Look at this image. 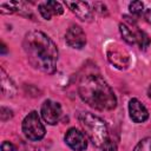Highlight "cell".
Listing matches in <instances>:
<instances>
[{
    "label": "cell",
    "instance_id": "obj_11",
    "mask_svg": "<svg viewBox=\"0 0 151 151\" xmlns=\"http://www.w3.org/2000/svg\"><path fill=\"white\" fill-rule=\"evenodd\" d=\"M1 92L5 97L11 98L14 97L17 93V86L13 83V80L7 76L4 68H1Z\"/></svg>",
    "mask_w": 151,
    "mask_h": 151
},
{
    "label": "cell",
    "instance_id": "obj_19",
    "mask_svg": "<svg viewBox=\"0 0 151 151\" xmlns=\"http://www.w3.org/2000/svg\"><path fill=\"white\" fill-rule=\"evenodd\" d=\"M0 118L2 122H7L8 119L13 118V111L8 107H5V106H1L0 109Z\"/></svg>",
    "mask_w": 151,
    "mask_h": 151
},
{
    "label": "cell",
    "instance_id": "obj_7",
    "mask_svg": "<svg viewBox=\"0 0 151 151\" xmlns=\"http://www.w3.org/2000/svg\"><path fill=\"white\" fill-rule=\"evenodd\" d=\"M66 44L74 50H81L86 45V34L78 25H71L65 33Z\"/></svg>",
    "mask_w": 151,
    "mask_h": 151
},
{
    "label": "cell",
    "instance_id": "obj_10",
    "mask_svg": "<svg viewBox=\"0 0 151 151\" xmlns=\"http://www.w3.org/2000/svg\"><path fill=\"white\" fill-rule=\"evenodd\" d=\"M129 114L132 122L134 123H144L149 119V111L145 105L139 101L137 98H132L129 101Z\"/></svg>",
    "mask_w": 151,
    "mask_h": 151
},
{
    "label": "cell",
    "instance_id": "obj_22",
    "mask_svg": "<svg viewBox=\"0 0 151 151\" xmlns=\"http://www.w3.org/2000/svg\"><path fill=\"white\" fill-rule=\"evenodd\" d=\"M1 151H15V146L11 142L4 140L1 144Z\"/></svg>",
    "mask_w": 151,
    "mask_h": 151
},
{
    "label": "cell",
    "instance_id": "obj_21",
    "mask_svg": "<svg viewBox=\"0 0 151 151\" xmlns=\"http://www.w3.org/2000/svg\"><path fill=\"white\" fill-rule=\"evenodd\" d=\"M103 151H117V145L113 140H111L110 138L105 142V144L101 146Z\"/></svg>",
    "mask_w": 151,
    "mask_h": 151
},
{
    "label": "cell",
    "instance_id": "obj_16",
    "mask_svg": "<svg viewBox=\"0 0 151 151\" xmlns=\"http://www.w3.org/2000/svg\"><path fill=\"white\" fill-rule=\"evenodd\" d=\"M129 11L133 15H142L145 9H144V4L142 1H132L129 5Z\"/></svg>",
    "mask_w": 151,
    "mask_h": 151
},
{
    "label": "cell",
    "instance_id": "obj_9",
    "mask_svg": "<svg viewBox=\"0 0 151 151\" xmlns=\"http://www.w3.org/2000/svg\"><path fill=\"white\" fill-rule=\"evenodd\" d=\"M65 5L81 21H91L92 20L93 9L90 7L88 2H85V1H65Z\"/></svg>",
    "mask_w": 151,
    "mask_h": 151
},
{
    "label": "cell",
    "instance_id": "obj_20",
    "mask_svg": "<svg viewBox=\"0 0 151 151\" xmlns=\"http://www.w3.org/2000/svg\"><path fill=\"white\" fill-rule=\"evenodd\" d=\"M92 6H93V11L98 12L99 14H101V15L107 14V7L104 2H93Z\"/></svg>",
    "mask_w": 151,
    "mask_h": 151
},
{
    "label": "cell",
    "instance_id": "obj_2",
    "mask_svg": "<svg viewBox=\"0 0 151 151\" xmlns=\"http://www.w3.org/2000/svg\"><path fill=\"white\" fill-rule=\"evenodd\" d=\"M78 93L83 101L99 111H110L117 106V97L107 81L96 73H88L80 78Z\"/></svg>",
    "mask_w": 151,
    "mask_h": 151
},
{
    "label": "cell",
    "instance_id": "obj_13",
    "mask_svg": "<svg viewBox=\"0 0 151 151\" xmlns=\"http://www.w3.org/2000/svg\"><path fill=\"white\" fill-rule=\"evenodd\" d=\"M119 32L122 38L124 39L125 42H127L129 45H134L136 44V37H134V32L125 24H119Z\"/></svg>",
    "mask_w": 151,
    "mask_h": 151
},
{
    "label": "cell",
    "instance_id": "obj_25",
    "mask_svg": "<svg viewBox=\"0 0 151 151\" xmlns=\"http://www.w3.org/2000/svg\"><path fill=\"white\" fill-rule=\"evenodd\" d=\"M147 96H149V98L151 99V84H150V86H149V90H147Z\"/></svg>",
    "mask_w": 151,
    "mask_h": 151
},
{
    "label": "cell",
    "instance_id": "obj_5",
    "mask_svg": "<svg viewBox=\"0 0 151 151\" xmlns=\"http://www.w3.org/2000/svg\"><path fill=\"white\" fill-rule=\"evenodd\" d=\"M106 55H107V60L118 70H126L130 66L129 52L118 45L110 46L106 51Z\"/></svg>",
    "mask_w": 151,
    "mask_h": 151
},
{
    "label": "cell",
    "instance_id": "obj_1",
    "mask_svg": "<svg viewBox=\"0 0 151 151\" xmlns=\"http://www.w3.org/2000/svg\"><path fill=\"white\" fill-rule=\"evenodd\" d=\"M22 47L28 63L37 70L53 74L57 71L59 51L54 41L44 32L33 29L25 34Z\"/></svg>",
    "mask_w": 151,
    "mask_h": 151
},
{
    "label": "cell",
    "instance_id": "obj_3",
    "mask_svg": "<svg viewBox=\"0 0 151 151\" xmlns=\"http://www.w3.org/2000/svg\"><path fill=\"white\" fill-rule=\"evenodd\" d=\"M78 119L90 142L94 146L101 147L109 139V130L106 123L100 117L91 112H81Z\"/></svg>",
    "mask_w": 151,
    "mask_h": 151
},
{
    "label": "cell",
    "instance_id": "obj_24",
    "mask_svg": "<svg viewBox=\"0 0 151 151\" xmlns=\"http://www.w3.org/2000/svg\"><path fill=\"white\" fill-rule=\"evenodd\" d=\"M1 53H2V54H5V53H6V46H5V44H4V42L1 44Z\"/></svg>",
    "mask_w": 151,
    "mask_h": 151
},
{
    "label": "cell",
    "instance_id": "obj_17",
    "mask_svg": "<svg viewBox=\"0 0 151 151\" xmlns=\"http://www.w3.org/2000/svg\"><path fill=\"white\" fill-rule=\"evenodd\" d=\"M133 151H151V137H145L138 142Z\"/></svg>",
    "mask_w": 151,
    "mask_h": 151
},
{
    "label": "cell",
    "instance_id": "obj_4",
    "mask_svg": "<svg viewBox=\"0 0 151 151\" xmlns=\"http://www.w3.org/2000/svg\"><path fill=\"white\" fill-rule=\"evenodd\" d=\"M21 129H22L25 137L32 142L41 140L46 133L45 126L41 123L40 117H39L37 111H31L24 118L22 124H21Z\"/></svg>",
    "mask_w": 151,
    "mask_h": 151
},
{
    "label": "cell",
    "instance_id": "obj_6",
    "mask_svg": "<svg viewBox=\"0 0 151 151\" xmlns=\"http://www.w3.org/2000/svg\"><path fill=\"white\" fill-rule=\"evenodd\" d=\"M40 113L42 119L50 124V125H55L63 114V110H61V105L58 101L51 100V99H46L40 109Z\"/></svg>",
    "mask_w": 151,
    "mask_h": 151
},
{
    "label": "cell",
    "instance_id": "obj_23",
    "mask_svg": "<svg viewBox=\"0 0 151 151\" xmlns=\"http://www.w3.org/2000/svg\"><path fill=\"white\" fill-rule=\"evenodd\" d=\"M144 18H145V20H146L149 24H151V8L145 9V12H144Z\"/></svg>",
    "mask_w": 151,
    "mask_h": 151
},
{
    "label": "cell",
    "instance_id": "obj_18",
    "mask_svg": "<svg viewBox=\"0 0 151 151\" xmlns=\"http://www.w3.org/2000/svg\"><path fill=\"white\" fill-rule=\"evenodd\" d=\"M38 11H39L40 15H41L45 20H51L52 14L50 13V11H48V8H47V6H46V4H45V2H42V4H39V5H38Z\"/></svg>",
    "mask_w": 151,
    "mask_h": 151
},
{
    "label": "cell",
    "instance_id": "obj_14",
    "mask_svg": "<svg viewBox=\"0 0 151 151\" xmlns=\"http://www.w3.org/2000/svg\"><path fill=\"white\" fill-rule=\"evenodd\" d=\"M134 37H136V44L139 46L140 50H146L149 47V45L151 42V39L144 31L136 29L134 31Z\"/></svg>",
    "mask_w": 151,
    "mask_h": 151
},
{
    "label": "cell",
    "instance_id": "obj_12",
    "mask_svg": "<svg viewBox=\"0 0 151 151\" xmlns=\"http://www.w3.org/2000/svg\"><path fill=\"white\" fill-rule=\"evenodd\" d=\"M21 2L18 1H2L0 4V13L1 14H13L18 12L21 7Z\"/></svg>",
    "mask_w": 151,
    "mask_h": 151
},
{
    "label": "cell",
    "instance_id": "obj_15",
    "mask_svg": "<svg viewBox=\"0 0 151 151\" xmlns=\"http://www.w3.org/2000/svg\"><path fill=\"white\" fill-rule=\"evenodd\" d=\"M45 4H46V6H47V8L52 15H61L64 13V7L60 2L50 0V1H46Z\"/></svg>",
    "mask_w": 151,
    "mask_h": 151
},
{
    "label": "cell",
    "instance_id": "obj_8",
    "mask_svg": "<svg viewBox=\"0 0 151 151\" xmlns=\"http://www.w3.org/2000/svg\"><path fill=\"white\" fill-rule=\"evenodd\" d=\"M65 143L73 151H85L87 149V139L85 134L76 127H71L65 133Z\"/></svg>",
    "mask_w": 151,
    "mask_h": 151
}]
</instances>
